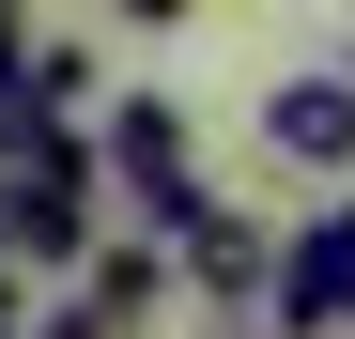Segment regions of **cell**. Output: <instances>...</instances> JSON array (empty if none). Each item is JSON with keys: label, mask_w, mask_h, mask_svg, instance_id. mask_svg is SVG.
Returning <instances> with one entry per match:
<instances>
[{"label": "cell", "mask_w": 355, "mask_h": 339, "mask_svg": "<svg viewBox=\"0 0 355 339\" xmlns=\"http://www.w3.org/2000/svg\"><path fill=\"white\" fill-rule=\"evenodd\" d=\"M170 277H186L216 324H248V309H263V277H278V232H263V216H232V201H201L186 232H170Z\"/></svg>", "instance_id": "1"}, {"label": "cell", "mask_w": 355, "mask_h": 339, "mask_svg": "<svg viewBox=\"0 0 355 339\" xmlns=\"http://www.w3.org/2000/svg\"><path fill=\"white\" fill-rule=\"evenodd\" d=\"M263 154L309 170V185H340V170H355V77H340V62L278 77V93H263Z\"/></svg>", "instance_id": "2"}, {"label": "cell", "mask_w": 355, "mask_h": 339, "mask_svg": "<svg viewBox=\"0 0 355 339\" xmlns=\"http://www.w3.org/2000/svg\"><path fill=\"white\" fill-rule=\"evenodd\" d=\"M78 293H93L108 324H124V339H139V324H155V293H170V247H139V232H108V247L78 262Z\"/></svg>", "instance_id": "3"}, {"label": "cell", "mask_w": 355, "mask_h": 339, "mask_svg": "<svg viewBox=\"0 0 355 339\" xmlns=\"http://www.w3.org/2000/svg\"><path fill=\"white\" fill-rule=\"evenodd\" d=\"M0 339H31V293H16V277H0Z\"/></svg>", "instance_id": "4"}, {"label": "cell", "mask_w": 355, "mask_h": 339, "mask_svg": "<svg viewBox=\"0 0 355 339\" xmlns=\"http://www.w3.org/2000/svg\"><path fill=\"white\" fill-rule=\"evenodd\" d=\"M16 46H31V31H16V16H0V77H16Z\"/></svg>", "instance_id": "5"}]
</instances>
